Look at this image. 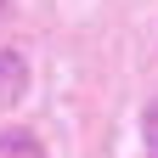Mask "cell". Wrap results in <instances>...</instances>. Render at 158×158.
<instances>
[{
  "mask_svg": "<svg viewBox=\"0 0 158 158\" xmlns=\"http://www.w3.org/2000/svg\"><path fill=\"white\" fill-rule=\"evenodd\" d=\"M147 147H152V158H158V102L147 107Z\"/></svg>",
  "mask_w": 158,
  "mask_h": 158,
  "instance_id": "6da1fadb",
  "label": "cell"
}]
</instances>
